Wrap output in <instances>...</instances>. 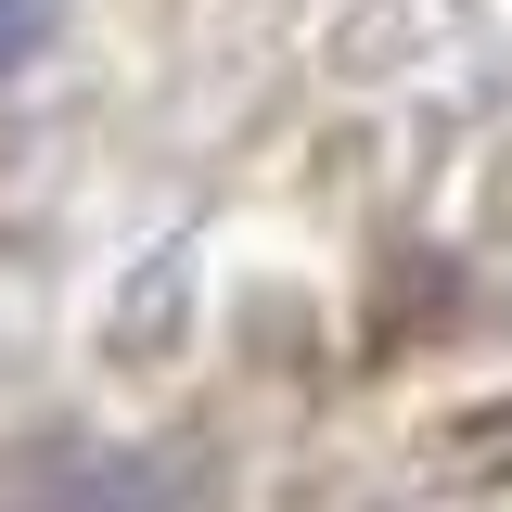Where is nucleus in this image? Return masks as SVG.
Instances as JSON below:
<instances>
[{"instance_id": "1", "label": "nucleus", "mask_w": 512, "mask_h": 512, "mask_svg": "<svg viewBox=\"0 0 512 512\" xmlns=\"http://www.w3.org/2000/svg\"><path fill=\"white\" fill-rule=\"evenodd\" d=\"M39 26H52L39 0H0V64H26V52H39Z\"/></svg>"}]
</instances>
